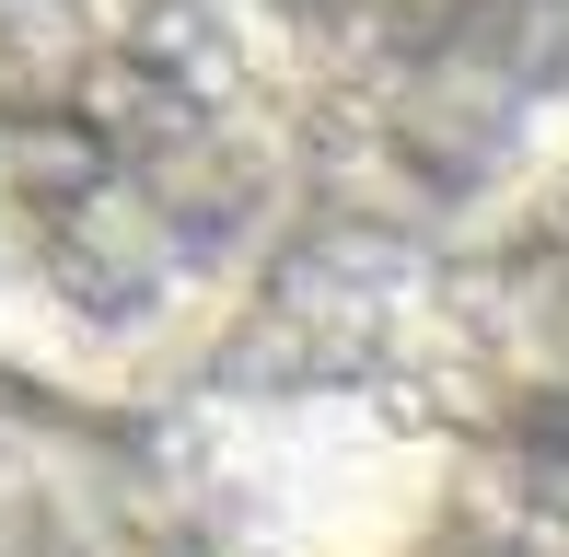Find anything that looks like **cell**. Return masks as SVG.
<instances>
[{
	"mask_svg": "<svg viewBox=\"0 0 569 557\" xmlns=\"http://www.w3.org/2000/svg\"><path fill=\"white\" fill-rule=\"evenodd\" d=\"M0 557H140L117 488L70 442L0 429Z\"/></svg>",
	"mask_w": 569,
	"mask_h": 557,
	"instance_id": "1",
	"label": "cell"
}]
</instances>
